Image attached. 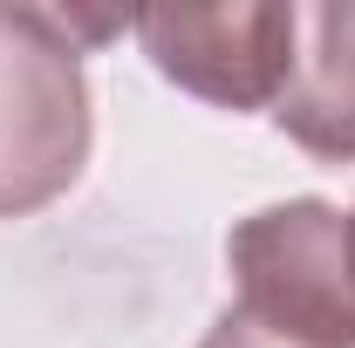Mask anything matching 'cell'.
I'll use <instances>...</instances> for the list:
<instances>
[{"instance_id":"1","label":"cell","mask_w":355,"mask_h":348,"mask_svg":"<svg viewBox=\"0 0 355 348\" xmlns=\"http://www.w3.org/2000/svg\"><path fill=\"white\" fill-rule=\"evenodd\" d=\"M89 164V76L62 7H0V218L62 198Z\"/></svg>"},{"instance_id":"2","label":"cell","mask_w":355,"mask_h":348,"mask_svg":"<svg viewBox=\"0 0 355 348\" xmlns=\"http://www.w3.org/2000/svg\"><path fill=\"white\" fill-rule=\"evenodd\" d=\"M225 266L253 328L287 348H355V260H349V212L321 198L260 205L232 225Z\"/></svg>"},{"instance_id":"3","label":"cell","mask_w":355,"mask_h":348,"mask_svg":"<svg viewBox=\"0 0 355 348\" xmlns=\"http://www.w3.org/2000/svg\"><path fill=\"white\" fill-rule=\"evenodd\" d=\"M157 76L219 103V110H260L280 103L301 55V14L294 7H144L130 21Z\"/></svg>"},{"instance_id":"4","label":"cell","mask_w":355,"mask_h":348,"mask_svg":"<svg viewBox=\"0 0 355 348\" xmlns=\"http://www.w3.org/2000/svg\"><path fill=\"white\" fill-rule=\"evenodd\" d=\"M273 116L308 157L328 164L355 157V0L301 14V55Z\"/></svg>"},{"instance_id":"5","label":"cell","mask_w":355,"mask_h":348,"mask_svg":"<svg viewBox=\"0 0 355 348\" xmlns=\"http://www.w3.org/2000/svg\"><path fill=\"white\" fill-rule=\"evenodd\" d=\"M198 348H287V342H273V335H266V328H253L246 314H225V321H219Z\"/></svg>"},{"instance_id":"6","label":"cell","mask_w":355,"mask_h":348,"mask_svg":"<svg viewBox=\"0 0 355 348\" xmlns=\"http://www.w3.org/2000/svg\"><path fill=\"white\" fill-rule=\"evenodd\" d=\"M349 260H355V212H349Z\"/></svg>"}]
</instances>
